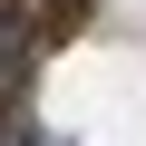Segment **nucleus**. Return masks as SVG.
<instances>
[{
	"mask_svg": "<svg viewBox=\"0 0 146 146\" xmlns=\"http://www.w3.org/2000/svg\"><path fill=\"white\" fill-rule=\"evenodd\" d=\"M20 78V29H0V88Z\"/></svg>",
	"mask_w": 146,
	"mask_h": 146,
	"instance_id": "obj_1",
	"label": "nucleus"
}]
</instances>
